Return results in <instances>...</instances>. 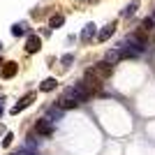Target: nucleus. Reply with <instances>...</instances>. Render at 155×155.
<instances>
[{
    "instance_id": "obj_8",
    "label": "nucleus",
    "mask_w": 155,
    "mask_h": 155,
    "mask_svg": "<svg viewBox=\"0 0 155 155\" xmlns=\"http://www.w3.org/2000/svg\"><path fill=\"white\" fill-rule=\"evenodd\" d=\"M95 32H97V26L95 23H88V26L84 28V32H81V42H91V39L95 37Z\"/></svg>"
},
{
    "instance_id": "obj_7",
    "label": "nucleus",
    "mask_w": 155,
    "mask_h": 155,
    "mask_svg": "<svg viewBox=\"0 0 155 155\" xmlns=\"http://www.w3.org/2000/svg\"><path fill=\"white\" fill-rule=\"evenodd\" d=\"M32 100H35V93H28L26 97H21V102L16 104V107H12V114H19L21 109H26V107H28V104L32 102Z\"/></svg>"
},
{
    "instance_id": "obj_19",
    "label": "nucleus",
    "mask_w": 155,
    "mask_h": 155,
    "mask_svg": "<svg viewBox=\"0 0 155 155\" xmlns=\"http://www.w3.org/2000/svg\"><path fill=\"white\" fill-rule=\"evenodd\" d=\"M2 65H5V63H2V58H0V67H2Z\"/></svg>"
},
{
    "instance_id": "obj_10",
    "label": "nucleus",
    "mask_w": 155,
    "mask_h": 155,
    "mask_svg": "<svg viewBox=\"0 0 155 155\" xmlns=\"http://www.w3.org/2000/svg\"><path fill=\"white\" fill-rule=\"evenodd\" d=\"M56 86H58V81H56V79H44V81L39 84V91L51 93V91H56Z\"/></svg>"
},
{
    "instance_id": "obj_16",
    "label": "nucleus",
    "mask_w": 155,
    "mask_h": 155,
    "mask_svg": "<svg viewBox=\"0 0 155 155\" xmlns=\"http://www.w3.org/2000/svg\"><path fill=\"white\" fill-rule=\"evenodd\" d=\"M141 28H143V30H153V28H155V16H148V19H143Z\"/></svg>"
},
{
    "instance_id": "obj_3",
    "label": "nucleus",
    "mask_w": 155,
    "mask_h": 155,
    "mask_svg": "<svg viewBox=\"0 0 155 155\" xmlns=\"http://www.w3.org/2000/svg\"><path fill=\"white\" fill-rule=\"evenodd\" d=\"M93 72H95L100 79H109L111 74H114V65L107 63V60H102V63H97L95 67H93Z\"/></svg>"
},
{
    "instance_id": "obj_15",
    "label": "nucleus",
    "mask_w": 155,
    "mask_h": 155,
    "mask_svg": "<svg viewBox=\"0 0 155 155\" xmlns=\"http://www.w3.org/2000/svg\"><path fill=\"white\" fill-rule=\"evenodd\" d=\"M26 30H28V26H26V23H14V26H12V35H14V37L23 35Z\"/></svg>"
},
{
    "instance_id": "obj_14",
    "label": "nucleus",
    "mask_w": 155,
    "mask_h": 155,
    "mask_svg": "<svg viewBox=\"0 0 155 155\" xmlns=\"http://www.w3.org/2000/svg\"><path fill=\"white\" fill-rule=\"evenodd\" d=\"M137 9H139V2L134 0V2H130V5L125 7V9H123V16H125V19H130V16H132V14H134Z\"/></svg>"
},
{
    "instance_id": "obj_17",
    "label": "nucleus",
    "mask_w": 155,
    "mask_h": 155,
    "mask_svg": "<svg viewBox=\"0 0 155 155\" xmlns=\"http://www.w3.org/2000/svg\"><path fill=\"white\" fill-rule=\"evenodd\" d=\"M60 63H63V65H72V63H74V56H72V53H65Z\"/></svg>"
},
{
    "instance_id": "obj_6",
    "label": "nucleus",
    "mask_w": 155,
    "mask_h": 155,
    "mask_svg": "<svg viewBox=\"0 0 155 155\" xmlns=\"http://www.w3.org/2000/svg\"><path fill=\"white\" fill-rule=\"evenodd\" d=\"M39 46H42V39H39L37 35H30L28 42H26V51L28 53H35V51H39Z\"/></svg>"
},
{
    "instance_id": "obj_1",
    "label": "nucleus",
    "mask_w": 155,
    "mask_h": 155,
    "mask_svg": "<svg viewBox=\"0 0 155 155\" xmlns=\"http://www.w3.org/2000/svg\"><path fill=\"white\" fill-rule=\"evenodd\" d=\"M88 100H91L88 91H86L81 84H77V86H72V88H67V91L63 93V97L58 100V107L60 109H74V107L88 102Z\"/></svg>"
},
{
    "instance_id": "obj_13",
    "label": "nucleus",
    "mask_w": 155,
    "mask_h": 155,
    "mask_svg": "<svg viewBox=\"0 0 155 155\" xmlns=\"http://www.w3.org/2000/svg\"><path fill=\"white\" fill-rule=\"evenodd\" d=\"M63 23H65V16H63V14H53L51 21H49V26H51V28H60Z\"/></svg>"
},
{
    "instance_id": "obj_5",
    "label": "nucleus",
    "mask_w": 155,
    "mask_h": 155,
    "mask_svg": "<svg viewBox=\"0 0 155 155\" xmlns=\"http://www.w3.org/2000/svg\"><path fill=\"white\" fill-rule=\"evenodd\" d=\"M114 32H116V23H109V26H104L102 30L97 32V42H107V39H109Z\"/></svg>"
},
{
    "instance_id": "obj_9",
    "label": "nucleus",
    "mask_w": 155,
    "mask_h": 155,
    "mask_svg": "<svg viewBox=\"0 0 155 155\" xmlns=\"http://www.w3.org/2000/svg\"><path fill=\"white\" fill-rule=\"evenodd\" d=\"M16 70H19V65H16V63H5V67H2V77L12 79L14 74H16Z\"/></svg>"
},
{
    "instance_id": "obj_11",
    "label": "nucleus",
    "mask_w": 155,
    "mask_h": 155,
    "mask_svg": "<svg viewBox=\"0 0 155 155\" xmlns=\"http://www.w3.org/2000/svg\"><path fill=\"white\" fill-rule=\"evenodd\" d=\"M63 111H65V109H60L58 104H56V107H53V109L49 111V114H46V118H49V120H53V123H56V120H60V118H63Z\"/></svg>"
},
{
    "instance_id": "obj_2",
    "label": "nucleus",
    "mask_w": 155,
    "mask_h": 155,
    "mask_svg": "<svg viewBox=\"0 0 155 155\" xmlns=\"http://www.w3.org/2000/svg\"><path fill=\"white\" fill-rule=\"evenodd\" d=\"M125 42H127V44H132L139 53L148 49V39H146V35H143V30H141V32H132V35H127V39H125Z\"/></svg>"
},
{
    "instance_id": "obj_12",
    "label": "nucleus",
    "mask_w": 155,
    "mask_h": 155,
    "mask_svg": "<svg viewBox=\"0 0 155 155\" xmlns=\"http://www.w3.org/2000/svg\"><path fill=\"white\" fill-rule=\"evenodd\" d=\"M104 60H107V63H118V60H123L120 58V51H118V49H111V51H107V56H104Z\"/></svg>"
},
{
    "instance_id": "obj_21",
    "label": "nucleus",
    "mask_w": 155,
    "mask_h": 155,
    "mask_svg": "<svg viewBox=\"0 0 155 155\" xmlns=\"http://www.w3.org/2000/svg\"><path fill=\"white\" fill-rule=\"evenodd\" d=\"M0 49H2V42H0Z\"/></svg>"
},
{
    "instance_id": "obj_4",
    "label": "nucleus",
    "mask_w": 155,
    "mask_h": 155,
    "mask_svg": "<svg viewBox=\"0 0 155 155\" xmlns=\"http://www.w3.org/2000/svg\"><path fill=\"white\" fill-rule=\"evenodd\" d=\"M53 120H49V118H39L37 120V132L39 134H44V137H49V134H53Z\"/></svg>"
},
{
    "instance_id": "obj_20",
    "label": "nucleus",
    "mask_w": 155,
    "mask_h": 155,
    "mask_svg": "<svg viewBox=\"0 0 155 155\" xmlns=\"http://www.w3.org/2000/svg\"><path fill=\"white\" fill-rule=\"evenodd\" d=\"M0 116H2V107H0Z\"/></svg>"
},
{
    "instance_id": "obj_18",
    "label": "nucleus",
    "mask_w": 155,
    "mask_h": 155,
    "mask_svg": "<svg viewBox=\"0 0 155 155\" xmlns=\"http://www.w3.org/2000/svg\"><path fill=\"white\" fill-rule=\"evenodd\" d=\"M12 139H14V137H12V132H7V134H5V139H2V146H9V143H12Z\"/></svg>"
}]
</instances>
